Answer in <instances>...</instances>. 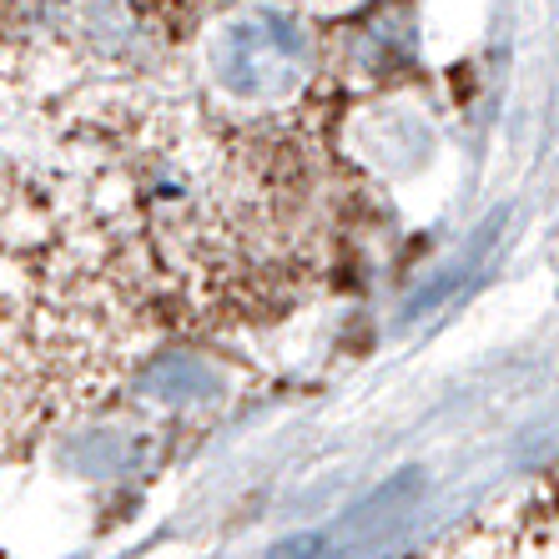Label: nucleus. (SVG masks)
Masks as SVG:
<instances>
[{
	"label": "nucleus",
	"mask_w": 559,
	"mask_h": 559,
	"mask_svg": "<svg viewBox=\"0 0 559 559\" xmlns=\"http://www.w3.org/2000/svg\"><path fill=\"white\" fill-rule=\"evenodd\" d=\"M217 76L237 96H283L308 76V31L287 11L242 15L217 51Z\"/></svg>",
	"instance_id": "obj_1"
},
{
	"label": "nucleus",
	"mask_w": 559,
	"mask_h": 559,
	"mask_svg": "<svg viewBox=\"0 0 559 559\" xmlns=\"http://www.w3.org/2000/svg\"><path fill=\"white\" fill-rule=\"evenodd\" d=\"M217 378L207 373V368L187 364V358H162V364L146 373V393L152 399H162V404H177V408H192V404H207V399H217Z\"/></svg>",
	"instance_id": "obj_2"
}]
</instances>
